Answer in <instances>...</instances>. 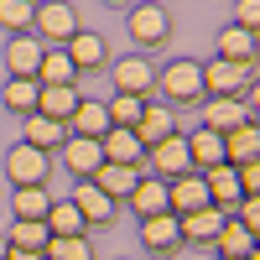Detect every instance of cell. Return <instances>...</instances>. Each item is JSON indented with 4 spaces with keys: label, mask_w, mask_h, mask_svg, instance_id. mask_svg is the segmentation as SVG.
Masks as SVG:
<instances>
[{
    "label": "cell",
    "mask_w": 260,
    "mask_h": 260,
    "mask_svg": "<svg viewBox=\"0 0 260 260\" xmlns=\"http://www.w3.org/2000/svg\"><path fill=\"white\" fill-rule=\"evenodd\" d=\"M219 57H224V62H240V68H255V31L224 26V31H219Z\"/></svg>",
    "instance_id": "29"
},
{
    "label": "cell",
    "mask_w": 260,
    "mask_h": 260,
    "mask_svg": "<svg viewBox=\"0 0 260 260\" xmlns=\"http://www.w3.org/2000/svg\"><path fill=\"white\" fill-rule=\"evenodd\" d=\"M141 110H146V99H130V94H110V99H104V115H110L115 130H130L141 120Z\"/></svg>",
    "instance_id": "34"
},
{
    "label": "cell",
    "mask_w": 260,
    "mask_h": 260,
    "mask_svg": "<svg viewBox=\"0 0 260 260\" xmlns=\"http://www.w3.org/2000/svg\"><path fill=\"white\" fill-rule=\"evenodd\" d=\"M52 234H47V224L42 219H11V229H6V245L11 250H31V255H42V245H47Z\"/></svg>",
    "instance_id": "31"
},
{
    "label": "cell",
    "mask_w": 260,
    "mask_h": 260,
    "mask_svg": "<svg viewBox=\"0 0 260 260\" xmlns=\"http://www.w3.org/2000/svg\"><path fill=\"white\" fill-rule=\"evenodd\" d=\"M62 52H68V62L78 68V78H83V73H99L104 62H110V37H99V31H78Z\"/></svg>",
    "instance_id": "12"
},
{
    "label": "cell",
    "mask_w": 260,
    "mask_h": 260,
    "mask_svg": "<svg viewBox=\"0 0 260 260\" xmlns=\"http://www.w3.org/2000/svg\"><path fill=\"white\" fill-rule=\"evenodd\" d=\"M57 151H62V167H68L78 182H89L94 172H99V161H104L99 156V141H89V136H68Z\"/></svg>",
    "instance_id": "15"
},
{
    "label": "cell",
    "mask_w": 260,
    "mask_h": 260,
    "mask_svg": "<svg viewBox=\"0 0 260 260\" xmlns=\"http://www.w3.org/2000/svg\"><path fill=\"white\" fill-rule=\"evenodd\" d=\"M224 219L229 213H219V208H198V213H182L177 219V234H182V245H213V234L224 229Z\"/></svg>",
    "instance_id": "17"
},
{
    "label": "cell",
    "mask_w": 260,
    "mask_h": 260,
    "mask_svg": "<svg viewBox=\"0 0 260 260\" xmlns=\"http://www.w3.org/2000/svg\"><path fill=\"white\" fill-rule=\"evenodd\" d=\"M6 250H11V245H6V234H0V260H6Z\"/></svg>",
    "instance_id": "38"
},
{
    "label": "cell",
    "mask_w": 260,
    "mask_h": 260,
    "mask_svg": "<svg viewBox=\"0 0 260 260\" xmlns=\"http://www.w3.org/2000/svg\"><path fill=\"white\" fill-rule=\"evenodd\" d=\"M130 213H136V219H156V213H167V182L161 177H146L141 172V182L130 187Z\"/></svg>",
    "instance_id": "20"
},
{
    "label": "cell",
    "mask_w": 260,
    "mask_h": 260,
    "mask_svg": "<svg viewBox=\"0 0 260 260\" xmlns=\"http://www.w3.org/2000/svg\"><path fill=\"white\" fill-rule=\"evenodd\" d=\"M99 156L104 161H115V167H141L146 161V146L136 141V130H104V136H99Z\"/></svg>",
    "instance_id": "14"
},
{
    "label": "cell",
    "mask_w": 260,
    "mask_h": 260,
    "mask_svg": "<svg viewBox=\"0 0 260 260\" xmlns=\"http://www.w3.org/2000/svg\"><path fill=\"white\" fill-rule=\"evenodd\" d=\"M31 0H0V31H11V37H26L31 31Z\"/></svg>",
    "instance_id": "35"
},
{
    "label": "cell",
    "mask_w": 260,
    "mask_h": 260,
    "mask_svg": "<svg viewBox=\"0 0 260 260\" xmlns=\"http://www.w3.org/2000/svg\"><path fill=\"white\" fill-rule=\"evenodd\" d=\"M213 260H219V255H213Z\"/></svg>",
    "instance_id": "42"
},
{
    "label": "cell",
    "mask_w": 260,
    "mask_h": 260,
    "mask_svg": "<svg viewBox=\"0 0 260 260\" xmlns=\"http://www.w3.org/2000/svg\"><path fill=\"white\" fill-rule=\"evenodd\" d=\"M146 161H151V177H161V182L187 177L192 161H187V141H182V130H177V136H167L161 146H151V151H146Z\"/></svg>",
    "instance_id": "7"
},
{
    "label": "cell",
    "mask_w": 260,
    "mask_h": 260,
    "mask_svg": "<svg viewBox=\"0 0 260 260\" xmlns=\"http://www.w3.org/2000/svg\"><path fill=\"white\" fill-rule=\"evenodd\" d=\"M78 83H68V89H42L37 94V115H47V120H57V125H68L73 120V110H78Z\"/></svg>",
    "instance_id": "27"
},
{
    "label": "cell",
    "mask_w": 260,
    "mask_h": 260,
    "mask_svg": "<svg viewBox=\"0 0 260 260\" xmlns=\"http://www.w3.org/2000/svg\"><path fill=\"white\" fill-rule=\"evenodd\" d=\"M250 120H255V110L245 99H203V130H213V136H229Z\"/></svg>",
    "instance_id": "11"
},
{
    "label": "cell",
    "mask_w": 260,
    "mask_h": 260,
    "mask_svg": "<svg viewBox=\"0 0 260 260\" xmlns=\"http://www.w3.org/2000/svg\"><path fill=\"white\" fill-rule=\"evenodd\" d=\"M78 31H83V21H78V6H73V0H37V11H31V37L42 42V47H68Z\"/></svg>",
    "instance_id": "1"
},
{
    "label": "cell",
    "mask_w": 260,
    "mask_h": 260,
    "mask_svg": "<svg viewBox=\"0 0 260 260\" xmlns=\"http://www.w3.org/2000/svg\"><path fill=\"white\" fill-rule=\"evenodd\" d=\"M11 187H47V177H52V156L47 151H37V146H26V141H16L11 151H6V172H0Z\"/></svg>",
    "instance_id": "4"
},
{
    "label": "cell",
    "mask_w": 260,
    "mask_h": 260,
    "mask_svg": "<svg viewBox=\"0 0 260 260\" xmlns=\"http://www.w3.org/2000/svg\"><path fill=\"white\" fill-rule=\"evenodd\" d=\"M245 83H255V68H240V62H224V57L203 62V99H240Z\"/></svg>",
    "instance_id": "6"
},
{
    "label": "cell",
    "mask_w": 260,
    "mask_h": 260,
    "mask_svg": "<svg viewBox=\"0 0 260 260\" xmlns=\"http://www.w3.org/2000/svg\"><path fill=\"white\" fill-rule=\"evenodd\" d=\"M125 31H130V42L151 57L156 47L172 42V16H167V6H156V0H141V6L125 16Z\"/></svg>",
    "instance_id": "3"
},
{
    "label": "cell",
    "mask_w": 260,
    "mask_h": 260,
    "mask_svg": "<svg viewBox=\"0 0 260 260\" xmlns=\"http://www.w3.org/2000/svg\"><path fill=\"white\" fill-rule=\"evenodd\" d=\"M130 130H136V141L151 151V146H161L167 136H177V110H172V104H161V99H146L141 120L130 125Z\"/></svg>",
    "instance_id": "8"
},
{
    "label": "cell",
    "mask_w": 260,
    "mask_h": 260,
    "mask_svg": "<svg viewBox=\"0 0 260 260\" xmlns=\"http://www.w3.org/2000/svg\"><path fill=\"white\" fill-rule=\"evenodd\" d=\"M110 78H115V94L156 99V68H151L146 52H136V57H115V62H110Z\"/></svg>",
    "instance_id": "5"
},
{
    "label": "cell",
    "mask_w": 260,
    "mask_h": 260,
    "mask_svg": "<svg viewBox=\"0 0 260 260\" xmlns=\"http://www.w3.org/2000/svg\"><path fill=\"white\" fill-rule=\"evenodd\" d=\"M104 6H125V0H104Z\"/></svg>",
    "instance_id": "39"
},
{
    "label": "cell",
    "mask_w": 260,
    "mask_h": 260,
    "mask_svg": "<svg viewBox=\"0 0 260 260\" xmlns=\"http://www.w3.org/2000/svg\"><path fill=\"white\" fill-rule=\"evenodd\" d=\"M68 203L83 213V224H89V229H110V224H115V213H120V203H115V198H104L94 182H78Z\"/></svg>",
    "instance_id": "10"
},
{
    "label": "cell",
    "mask_w": 260,
    "mask_h": 260,
    "mask_svg": "<svg viewBox=\"0 0 260 260\" xmlns=\"http://www.w3.org/2000/svg\"><path fill=\"white\" fill-rule=\"evenodd\" d=\"M31 6H37V0H31Z\"/></svg>",
    "instance_id": "41"
},
{
    "label": "cell",
    "mask_w": 260,
    "mask_h": 260,
    "mask_svg": "<svg viewBox=\"0 0 260 260\" xmlns=\"http://www.w3.org/2000/svg\"><path fill=\"white\" fill-rule=\"evenodd\" d=\"M0 198H6V187H0Z\"/></svg>",
    "instance_id": "40"
},
{
    "label": "cell",
    "mask_w": 260,
    "mask_h": 260,
    "mask_svg": "<svg viewBox=\"0 0 260 260\" xmlns=\"http://www.w3.org/2000/svg\"><path fill=\"white\" fill-rule=\"evenodd\" d=\"M89 182H94V187L104 192V198L125 203V198H130V187L141 182V167H115V161H99V172H94Z\"/></svg>",
    "instance_id": "19"
},
{
    "label": "cell",
    "mask_w": 260,
    "mask_h": 260,
    "mask_svg": "<svg viewBox=\"0 0 260 260\" xmlns=\"http://www.w3.org/2000/svg\"><path fill=\"white\" fill-rule=\"evenodd\" d=\"M187 161H192V172H213V167H224V136H213V130H187Z\"/></svg>",
    "instance_id": "16"
},
{
    "label": "cell",
    "mask_w": 260,
    "mask_h": 260,
    "mask_svg": "<svg viewBox=\"0 0 260 260\" xmlns=\"http://www.w3.org/2000/svg\"><path fill=\"white\" fill-rule=\"evenodd\" d=\"M37 94H42V83H37V78H6L0 104H6L16 120H26V115H37Z\"/></svg>",
    "instance_id": "26"
},
{
    "label": "cell",
    "mask_w": 260,
    "mask_h": 260,
    "mask_svg": "<svg viewBox=\"0 0 260 260\" xmlns=\"http://www.w3.org/2000/svg\"><path fill=\"white\" fill-rule=\"evenodd\" d=\"M42 260H99L89 234H62V240H47L42 245Z\"/></svg>",
    "instance_id": "33"
},
{
    "label": "cell",
    "mask_w": 260,
    "mask_h": 260,
    "mask_svg": "<svg viewBox=\"0 0 260 260\" xmlns=\"http://www.w3.org/2000/svg\"><path fill=\"white\" fill-rule=\"evenodd\" d=\"M203 182H208V203L219 208V213H234V203L245 198L240 172H234V167H213V172H203Z\"/></svg>",
    "instance_id": "18"
},
{
    "label": "cell",
    "mask_w": 260,
    "mask_h": 260,
    "mask_svg": "<svg viewBox=\"0 0 260 260\" xmlns=\"http://www.w3.org/2000/svg\"><path fill=\"white\" fill-rule=\"evenodd\" d=\"M21 141L52 156V151L68 141V125H57V120H47V115H26V120H21Z\"/></svg>",
    "instance_id": "23"
},
{
    "label": "cell",
    "mask_w": 260,
    "mask_h": 260,
    "mask_svg": "<svg viewBox=\"0 0 260 260\" xmlns=\"http://www.w3.org/2000/svg\"><path fill=\"white\" fill-rule=\"evenodd\" d=\"M6 260H42V255H31V250H6Z\"/></svg>",
    "instance_id": "37"
},
{
    "label": "cell",
    "mask_w": 260,
    "mask_h": 260,
    "mask_svg": "<svg viewBox=\"0 0 260 260\" xmlns=\"http://www.w3.org/2000/svg\"><path fill=\"white\" fill-rule=\"evenodd\" d=\"M141 245H146L151 255H172V250H182L177 219H172V213H156V219H141Z\"/></svg>",
    "instance_id": "21"
},
{
    "label": "cell",
    "mask_w": 260,
    "mask_h": 260,
    "mask_svg": "<svg viewBox=\"0 0 260 260\" xmlns=\"http://www.w3.org/2000/svg\"><path fill=\"white\" fill-rule=\"evenodd\" d=\"M198 208H208V182H203V172H187V177L167 182V213H172V219L198 213Z\"/></svg>",
    "instance_id": "9"
},
{
    "label": "cell",
    "mask_w": 260,
    "mask_h": 260,
    "mask_svg": "<svg viewBox=\"0 0 260 260\" xmlns=\"http://www.w3.org/2000/svg\"><path fill=\"white\" fill-rule=\"evenodd\" d=\"M219 260H245V255H255V229H245V224H234V219H224V229L213 234V245H208Z\"/></svg>",
    "instance_id": "22"
},
{
    "label": "cell",
    "mask_w": 260,
    "mask_h": 260,
    "mask_svg": "<svg viewBox=\"0 0 260 260\" xmlns=\"http://www.w3.org/2000/svg\"><path fill=\"white\" fill-rule=\"evenodd\" d=\"M42 52H47V47H42V42L26 31V37H11L0 57H6V73H11V78H37V68H42Z\"/></svg>",
    "instance_id": "13"
},
{
    "label": "cell",
    "mask_w": 260,
    "mask_h": 260,
    "mask_svg": "<svg viewBox=\"0 0 260 260\" xmlns=\"http://www.w3.org/2000/svg\"><path fill=\"white\" fill-rule=\"evenodd\" d=\"M37 83H42V89H68V83H78V68L68 62V52H62V47H47V52H42Z\"/></svg>",
    "instance_id": "25"
},
{
    "label": "cell",
    "mask_w": 260,
    "mask_h": 260,
    "mask_svg": "<svg viewBox=\"0 0 260 260\" xmlns=\"http://www.w3.org/2000/svg\"><path fill=\"white\" fill-rule=\"evenodd\" d=\"M255 156H260V130H255V120L224 136V167H250Z\"/></svg>",
    "instance_id": "24"
},
{
    "label": "cell",
    "mask_w": 260,
    "mask_h": 260,
    "mask_svg": "<svg viewBox=\"0 0 260 260\" xmlns=\"http://www.w3.org/2000/svg\"><path fill=\"white\" fill-rule=\"evenodd\" d=\"M229 26L255 31V26H260V0H234V21H229Z\"/></svg>",
    "instance_id": "36"
},
{
    "label": "cell",
    "mask_w": 260,
    "mask_h": 260,
    "mask_svg": "<svg viewBox=\"0 0 260 260\" xmlns=\"http://www.w3.org/2000/svg\"><path fill=\"white\" fill-rule=\"evenodd\" d=\"M156 99L182 110V104H203V62L192 57H172L167 68L156 73Z\"/></svg>",
    "instance_id": "2"
},
{
    "label": "cell",
    "mask_w": 260,
    "mask_h": 260,
    "mask_svg": "<svg viewBox=\"0 0 260 260\" xmlns=\"http://www.w3.org/2000/svg\"><path fill=\"white\" fill-rule=\"evenodd\" d=\"M52 208L47 187H11V219H42Z\"/></svg>",
    "instance_id": "32"
},
{
    "label": "cell",
    "mask_w": 260,
    "mask_h": 260,
    "mask_svg": "<svg viewBox=\"0 0 260 260\" xmlns=\"http://www.w3.org/2000/svg\"><path fill=\"white\" fill-rule=\"evenodd\" d=\"M104 130H110L104 99H78V110H73V120H68V136H89V141H99Z\"/></svg>",
    "instance_id": "28"
},
{
    "label": "cell",
    "mask_w": 260,
    "mask_h": 260,
    "mask_svg": "<svg viewBox=\"0 0 260 260\" xmlns=\"http://www.w3.org/2000/svg\"><path fill=\"white\" fill-rule=\"evenodd\" d=\"M42 224H47V234H52V240H62V234H89V224H83V213L68 203V198H52V208L47 213H42Z\"/></svg>",
    "instance_id": "30"
}]
</instances>
